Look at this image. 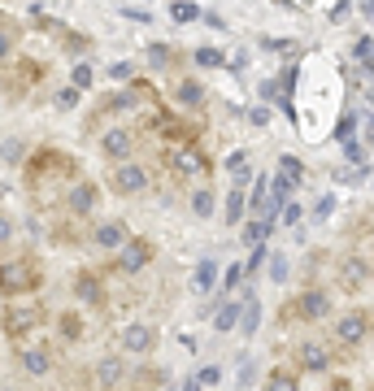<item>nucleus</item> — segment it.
Segmentation results:
<instances>
[{"label":"nucleus","mask_w":374,"mask_h":391,"mask_svg":"<svg viewBox=\"0 0 374 391\" xmlns=\"http://www.w3.org/2000/svg\"><path fill=\"white\" fill-rule=\"evenodd\" d=\"M70 178H74V161L66 152H35L27 166V182L35 192H48L53 182H70Z\"/></svg>","instance_id":"1"},{"label":"nucleus","mask_w":374,"mask_h":391,"mask_svg":"<svg viewBox=\"0 0 374 391\" xmlns=\"http://www.w3.org/2000/svg\"><path fill=\"white\" fill-rule=\"evenodd\" d=\"M39 287V266L31 256H18V261H5L0 266V292L5 296H27Z\"/></svg>","instance_id":"2"},{"label":"nucleus","mask_w":374,"mask_h":391,"mask_svg":"<svg viewBox=\"0 0 374 391\" xmlns=\"http://www.w3.org/2000/svg\"><path fill=\"white\" fill-rule=\"evenodd\" d=\"M113 192L118 196H139L144 187H148V170L139 166V161H118V170H113Z\"/></svg>","instance_id":"3"},{"label":"nucleus","mask_w":374,"mask_h":391,"mask_svg":"<svg viewBox=\"0 0 374 391\" xmlns=\"http://www.w3.org/2000/svg\"><path fill=\"white\" fill-rule=\"evenodd\" d=\"M39 322H44V309H39V304H13V309H5V335H9V339L31 335Z\"/></svg>","instance_id":"4"},{"label":"nucleus","mask_w":374,"mask_h":391,"mask_svg":"<svg viewBox=\"0 0 374 391\" xmlns=\"http://www.w3.org/2000/svg\"><path fill=\"white\" fill-rule=\"evenodd\" d=\"M148 261H153V244H148V240H127L118 248V270L122 274H139Z\"/></svg>","instance_id":"5"},{"label":"nucleus","mask_w":374,"mask_h":391,"mask_svg":"<svg viewBox=\"0 0 374 391\" xmlns=\"http://www.w3.org/2000/svg\"><path fill=\"white\" fill-rule=\"evenodd\" d=\"M96 200H101V192H96V182H70L66 187V209L74 218H83L96 209Z\"/></svg>","instance_id":"6"},{"label":"nucleus","mask_w":374,"mask_h":391,"mask_svg":"<svg viewBox=\"0 0 374 391\" xmlns=\"http://www.w3.org/2000/svg\"><path fill=\"white\" fill-rule=\"evenodd\" d=\"M101 148H105V156H109V161H131V148H135V139H131V130L113 126V130H105Z\"/></svg>","instance_id":"7"},{"label":"nucleus","mask_w":374,"mask_h":391,"mask_svg":"<svg viewBox=\"0 0 374 391\" xmlns=\"http://www.w3.org/2000/svg\"><path fill=\"white\" fill-rule=\"evenodd\" d=\"M366 330H370V318L366 313H344L335 335H339V344H366Z\"/></svg>","instance_id":"8"},{"label":"nucleus","mask_w":374,"mask_h":391,"mask_svg":"<svg viewBox=\"0 0 374 391\" xmlns=\"http://www.w3.org/2000/svg\"><path fill=\"white\" fill-rule=\"evenodd\" d=\"M170 170H174V174H183V178H192V174H201V170H205V156L196 152V148H187V144H183V148H174V152H170Z\"/></svg>","instance_id":"9"},{"label":"nucleus","mask_w":374,"mask_h":391,"mask_svg":"<svg viewBox=\"0 0 374 391\" xmlns=\"http://www.w3.org/2000/svg\"><path fill=\"white\" fill-rule=\"evenodd\" d=\"M327 309H331L327 292H305L301 300H296V318H305V322H313V318H327Z\"/></svg>","instance_id":"10"},{"label":"nucleus","mask_w":374,"mask_h":391,"mask_svg":"<svg viewBox=\"0 0 374 391\" xmlns=\"http://www.w3.org/2000/svg\"><path fill=\"white\" fill-rule=\"evenodd\" d=\"M153 339H157V330H153V326L135 322V326L122 330V348H127V352H148V348H153Z\"/></svg>","instance_id":"11"},{"label":"nucleus","mask_w":374,"mask_h":391,"mask_svg":"<svg viewBox=\"0 0 374 391\" xmlns=\"http://www.w3.org/2000/svg\"><path fill=\"white\" fill-rule=\"evenodd\" d=\"M92 240L101 244V248H122L131 235H127V226H122V222H101V226L92 230Z\"/></svg>","instance_id":"12"},{"label":"nucleus","mask_w":374,"mask_h":391,"mask_svg":"<svg viewBox=\"0 0 374 391\" xmlns=\"http://www.w3.org/2000/svg\"><path fill=\"white\" fill-rule=\"evenodd\" d=\"M74 296H79L83 304H105V287L96 274H79L74 278Z\"/></svg>","instance_id":"13"},{"label":"nucleus","mask_w":374,"mask_h":391,"mask_svg":"<svg viewBox=\"0 0 374 391\" xmlns=\"http://www.w3.org/2000/svg\"><path fill=\"white\" fill-rule=\"evenodd\" d=\"M331 365V352L322 348V344H301V370H309V374H322Z\"/></svg>","instance_id":"14"},{"label":"nucleus","mask_w":374,"mask_h":391,"mask_svg":"<svg viewBox=\"0 0 374 391\" xmlns=\"http://www.w3.org/2000/svg\"><path fill=\"white\" fill-rule=\"evenodd\" d=\"M174 100H179L183 109H196V104H205V87L196 83V78H179V87H174Z\"/></svg>","instance_id":"15"},{"label":"nucleus","mask_w":374,"mask_h":391,"mask_svg":"<svg viewBox=\"0 0 374 391\" xmlns=\"http://www.w3.org/2000/svg\"><path fill=\"white\" fill-rule=\"evenodd\" d=\"M22 370L35 374V378H44L48 370H53V356H48L44 348H27V352H22Z\"/></svg>","instance_id":"16"},{"label":"nucleus","mask_w":374,"mask_h":391,"mask_svg":"<svg viewBox=\"0 0 374 391\" xmlns=\"http://www.w3.org/2000/svg\"><path fill=\"white\" fill-rule=\"evenodd\" d=\"M366 278H370V261H366V256H353V261L344 266V287L353 292V287H366Z\"/></svg>","instance_id":"17"},{"label":"nucleus","mask_w":374,"mask_h":391,"mask_svg":"<svg viewBox=\"0 0 374 391\" xmlns=\"http://www.w3.org/2000/svg\"><path fill=\"white\" fill-rule=\"evenodd\" d=\"M227 170H231V178L244 187V182L253 178V166H248V152H231V156H227Z\"/></svg>","instance_id":"18"},{"label":"nucleus","mask_w":374,"mask_h":391,"mask_svg":"<svg viewBox=\"0 0 374 391\" xmlns=\"http://www.w3.org/2000/svg\"><path fill=\"white\" fill-rule=\"evenodd\" d=\"M279 178L287 182V187L296 192V187H301V178H305V170H301V161H296V156H283V161H279Z\"/></svg>","instance_id":"19"},{"label":"nucleus","mask_w":374,"mask_h":391,"mask_svg":"<svg viewBox=\"0 0 374 391\" xmlns=\"http://www.w3.org/2000/svg\"><path fill=\"white\" fill-rule=\"evenodd\" d=\"M213 278H218V266H213V261H201V266H196V274H192V287L205 296L209 287H213Z\"/></svg>","instance_id":"20"},{"label":"nucleus","mask_w":374,"mask_h":391,"mask_svg":"<svg viewBox=\"0 0 374 391\" xmlns=\"http://www.w3.org/2000/svg\"><path fill=\"white\" fill-rule=\"evenodd\" d=\"M244 300H248V304L239 309V322H244V330H248V335H253V330H257V322H261V304H257V296H253V292H248Z\"/></svg>","instance_id":"21"},{"label":"nucleus","mask_w":374,"mask_h":391,"mask_svg":"<svg viewBox=\"0 0 374 391\" xmlns=\"http://www.w3.org/2000/svg\"><path fill=\"white\" fill-rule=\"evenodd\" d=\"M96 370H101V383H105V387H113L122 374H127V370H122V361H118V356H105L101 365H96Z\"/></svg>","instance_id":"22"},{"label":"nucleus","mask_w":374,"mask_h":391,"mask_svg":"<svg viewBox=\"0 0 374 391\" xmlns=\"http://www.w3.org/2000/svg\"><path fill=\"white\" fill-rule=\"evenodd\" d=\"M192 213H196V218H209V213H213V192H205V187L192 192Z\"/></svg>","instance_id":"23"},{"label":"nucleus","mask_w":374,"mask_h":391,"mask_svg":"<svg viewBox=\"0 0 374 391\" xmlns=\"http://www.w3.org/2000/svg\"><path fill=\"white\" fill-rule=\"evenodd\" d=\"M266 235H270V222H266V218H257V222H248L244 244H248V248H253V244H266Z\"/></svg>","instance_id":"24"},{"label":"nucleus","mask_w":374,"mask_h":391,"mask_svg":"<svg viewBox=\"0 0 374 391\" xmlns=\"http://www.w3.org/2000/svg\"><path fill=\"white\" fill-rule=\"evenodd\" d=\"M235 322H239V300H227L218 309V330H231Z\"/></svg>","instance_id":"25"},{"label":"nucleus","mask_w":374,"mask_h":391,"mask_svg":"<svg viewBox=\"0 0 374 391\" xmlns=\"http://www.w3.org/2000/svg\"><path fill=\"white\" fill-rule=\"evenodd\" d=\"M266 391H296V378H292L287 370H270V378H266Z\"/></svg>","instance_id":"26"},{"label":"nucleus","mask_w":374,"mask_h":391,"mask_svg":"<svg viewBox=\"0 0 374 391\" xmlns=\"http://www.w3.org/2000/svg\"><path fill=\"white\" fill-rule=\"evenodd\" d=\"M244 204H248V196H244V187H235L227 196V222H239L244 218Z\"/></svg>","instance_id":"27"},{"label":"nucleus","mask_w":374,"mask_h":391,"mask_svg":"<svg viewBox=\"0 0 374 391\" xmlns=\"http://www.w3.org/2000/svg\"><path fill=\"white\" fill-rule=\"evenodd\" d=\"M170 13H174V22H196V18H201V9H196L192 0H174Z\"/></svg>","instance_id":"28"},{"label":"nucleus","mask_w":374,"mask_h":391,"mask_svg":"<svg viewBox=\"0 0 374 391\" xmlns=\"http://www.w3.org/2000/svg\"><path fill=\"white\" fill-rule=\"evenodd\" d=\"M70 87H79V92H87V87H92V66H83V61L74 66V70H70Z\"/></svg>","instance_id":"29"},{"label":"nucleus","mask_w":374,"mask_h":391,"mask_svg":"<svg viewBox=\"0 0 374 391\" xmlns=\"http://www.w3.org/2000/svg\"><path fill=\"white\" fill-rule=\"evenodd\" d=\"M0 156H5V161H22V156H27V144H22V139H5Z\"/></svg>","instance_id":"30"},{"label":"nucleus","mask_w":374,"mask_h":391,"mask_svg":"<svg viewBox=\"0 0 374 391\" xmlns=\"http://www.w3.org/2000/svg\"><path fill=\"white\" fill-rule=\"evenodd\" d=\"M370 52H374V39H370V35H361V39H357V66H361L366 74H370Z\"/></svg>","instance_id":"31"},{"label":"nucleus","mask_w":374,"mask_h":391,"mask_svg":"<svg viewBox=\"0 0 374 391\" xmlns=\"http://www.w3.org/2000/svg\"><path fill=\"white\" fill-rule=\"evenodd\" d=\"M79 96H83L79 87H61V92H57V109H74V104H79Z\"/></svg>","instance_id":"32"},{"label":"nucleus","mask_w":374,"mask_h":391,"mask_svg":"<svg viewBox=\"0 0 374 391\" xmlns=\"http://www.w3.org/2000/svg\"><path fill=\"white\" fill-rule=\"evenodd\" d=\"M196 66H222V52L218 48H196Z\"/></svg>","instance_id":"33"},{"label":"nucleus","mask_w":374,"mask_h":391,"mask_svg":"<svg viewBox=\"0 0 374 391\" xmlns=\"http://www.w3.org/2000/svg\"><path fill=\"white\" fill-rule=\"evenodd\" d=\"M366 156H370V152H366V144H357V139H348V161H353V166H361V170H366Z\"/></svg>","instance_id":"34"},{"label":"nucleus","mask_w":374,"mask_h":391,"mask_svg":"<svg viewBox=\"0 0 374 391\" xmlns=\"http://www.w3.org/2000/svg\"><path fill=\"white\" fill-rule=\"evenodd\" d=\"M270 278H274V283L287 278V256H270Z\"/></svg>","instance_id":"35"},{"label":"nucleus","mask_w":374,"mask_h":391,"mask_svg":"<svg viewBox=\"0 0 374 391\" xmlns=\"http://www.w3.org/2000/svg\"><path fill=\"white\" fill-rule=\"evenodd\" d=\"M148 61H153V66H170V48L166 44H153V48H148Z\"/></svg>","instance_id":"36"},{"label":"nucleus","mask_w":374,"mask_h":391,"mask_svg":"<svg viewBox=\"0 0 374 391\" xmlns=\"http://www.w3.org/2000/svg\"><path fill=\"white\" fill-rule=\"evenodd\" d=\"M9 57H13V39H9L5 26H0V66H9Z\"/></svg>","instance_id":"37"},{"label":"nucleus","mask_w":374,"mask_h":391,"mask_svg":"<svg viewBox=\"0 0 374 391\" xmlns=\"http://www.w3.org/2000/svg\"><path fill=\"white\" fill-rule=\"evenodd\" d=\"M218 374H222L218 365H205V370L196 374V387H213V383H218Z\"/></svg>","instance_id":"38"},{"label":"nucleus","mask_w":374,"mask_h":391,"mask_svg":"<svg viewBox=\"0 0 374 391\" xmlns=\"http://www.w3.org/2000/svg\"><path fill=\"white\" fill-rule=\"evenodd\" d=\"M239 278H244V266H231V270H227V278H222V292H231Z\"/></svg>","instance_id":"39"},{"label":"nucleus","mask_w":374,"mask_h":391,"mask_svg":"<svg viewBox=\"0 0 374 391\" xmlns=\"http://www.w3.org/2000/svg\"><path fill=\"white\" fill-rule=\"evenodd\" d=\"M9 240H13V218L0 213V244H9Z\"/></svg>","instance_id":"40"},{"label":"nucleus","mask_w":374,"mask_h":391,"mask_svg":"<svg viewBox=\"0 0 374 391\" xmlns=\"http://www.w3.org/2000/svg\"><path fill=\"white\" fill-rule=\"evenodd\" d=\"M61 330H66V339H79L83 335V326L74 322V318H61Z\"/></svg>","instance_id":"41"},{"label":"nucleus","mask_w":374,"mask_h":391,"mask_svg":"<svg viewBox=\"0 0 374 391\" xmlns=\"http://www.w3.org/2000/svg\"><path fill=\"white\" fill-rule=\"evenodd\" d=\"M109 74H113V78H131V66H127V61H118V66H113Z\"/></svg>","instance_id":"42"},{"label":"nucleus","mask_w":374,"mask_h":391,"mask_svg":"<svg viewBox=\"0 0 374 391\" xmlns=\"http://www.w3.org/2000/svg\"><path fill=\"white\" fill-rule=\"evenodd\" d=\"M122 13H127L131 22H153V13H139V9H122Z\"/></svg>","instance_id":"43"},{"label":"nucleus","mask_w":374,"mask_h":391,"mask_svg":"<svg viewBox=\"0 0 374 391\" xmlns=\"http://www.w3.org/2000/svg\"><path fill=\"white\" fill-rule=\"evenodd\" d=\"M270 122V109H253V126H266Z\"/></svg>","instance_id":"44"},{"label":"nucleus","mask_w":374,"mask_h":391,"mask_svg":"<svg viewBox=\"0 0 374 391\" xmlns=\"http://www.w3.org/2000/svg\"><path fill=\"white\" fill-rule=\"evenodd\" d=\"M331 391H353V387H348V383H331Z\"/></svg>","instance_id":"45"},{"label":"nucleus","mask_w":374,"mask_h":391,"mask_svg":"<svg viewBox=\"0 0 374 391\" xmlns=\"http://www.w3.org/2000/svg\"><path fill=\"white\" fill-rule=\"evenodd\" d=\"M183 391H201V387H196V383H187V387H183Z\"/></svg>","instance_id":"46"},{"label":"nucleus","mask_w":374,"mask_h":391,"mask_svg":"<svg viewBox=\"0 0 374 391\" xmlns=\"http://www.w3.org/2000/svg\"><path fill=\"white\" fill-rule=\"evenodd\" d=\"M0 391H18V387H0Z\"/></svg>","instance_id":"47"}]
</instances>
